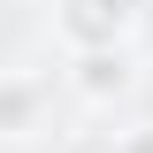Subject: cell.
<instances>
[{"mask_svg":"<svg viewBox=\"0 0 153 153\" xmlns=\"http://www.w3.org/2000/svg\"><path fill=\"white\" fill-rule=\"evenodd\" d=\"M76 92H84V100L130 92V54H123V46H107V54H76Z\"/></svg>","mask_w":153,"mask_h":153,"instance_id":"3","label":"cell"},{"mask_svg":"<svg viewBox=\"0 0 153 153\" xmlns=\"http://www.w3.org/2000/svg\"><path fill=\"white\" fill-rule=\"evenodd\" d=\"M61 38H69L76 54H107V46H123L138 23V0H61Z\"/></svg>","mask_w":153,"mask_h":153,"instance_id":"1","label":"cell"},{"mask_svg":"<svg viewBox=\"0 0 153 153\" xmlns=\"http://www.w3.org/2000/svg\"><path fill=\"white\" fill-rule=\"evenodd\" d=\"M38 107H46V84L38 76H0V130L8 138L38 130Z\"/></svg>","mask_w":153,"mask_h":153,"instance_id":"2","label":"cell"}]
</instances>
